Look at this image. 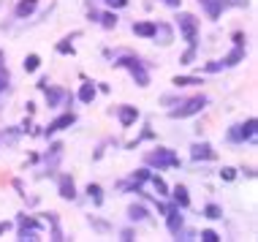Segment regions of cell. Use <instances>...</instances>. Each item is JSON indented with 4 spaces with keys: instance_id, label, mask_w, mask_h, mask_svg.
<instances>
[{
    "instance_id": "5",
    "label": "cell",
    "mask_w": 258,
    "mask_h": 242,
    "mask_svg": "<svg viewBox=\"0 0 258 242\" xmlns=\"http://www.w3.org/2000/svg\"><path fill=\"white\" fill-rule=\"evenodd\" d=\"M199 3L207 9L209 19H218V17H220V11L226 9V0H199Z\"/></svg>"
},
{
    "instance_id": "10",
    "label": "cell",
    "mask_w": 258,
    "mask_h": 242,
    "mask_svg": "<svg viewBox=\"0 0 258 242\" xmlns=\"http://www.w3.org/2000/svg\"><path fill=\"white\" fill-rule=\"evenodd\" d=\"M74 120H76L74 114H62V117H57L54 123H49V134H54V131H62V128H68V126H74Z\"/></svg>"
},
{
    "instance_id": "9",
    "label": "cell",
    "mask_w": 258,
    "mask_h": 242,
    "mask_svg": "<svg viewBox=\"0 0 258 242\" xmlns=\"http://www.w3.org/2000/svg\"><path fill=\"white\" fill-rule=\"evenodd\" d=\"M60 196L62 199H74L76 188H74V179L71 177H60Z\"/></svg>"
},
{
    "instance_id": "1",
    "label": "cell",
    "mask_w": 258,
    "mask_h": 242,
    "mask_svg": "<svg viewBox=\"0 0 258 242\" xmlns=\"http://www.w3.org/2000/svg\"><path fill=\"white\" fill-rule=\"evenodd\" d=\"M117 66H120V68H128V71L134 74V79H136V85H139V87H147V85H150L147 71H144V66L139 63L136 57H120V60H117Z\"/></svg>"
},
{
    "instance_id": "2",
    "label": "cell",
    "mask_w": 258,
    "mask_h": 242,
    "mask_svg": "<svg viewBox=\"0 0 258 242\" xmlns=\"http://www.w3.org/2000/svg\"><path fill=\"white\" fill-rule=\"evenodd\" d=\"M204 106H207V98H204V95H196V98H187L179 109H171V117H174V120H182V117L199 114Z\"/></svg>"
},
{
    "instance_id": "4",
    "label": "cell",
    "mask_w": 258,
    "mask_h": 242,
    "mask_svg": "<svg viewBox=\"0 0 258 242\" xmlns=\"http://www.w3.org/2000/svg\"><path fill=\"white\" fill-rule=\"evenodd\" d=\"M147 163L150 166H179V158L171 153V150H158V153H150L147 155Z\"/></svg>"
},
{
    "instance_id": "29",
    "label": "cell",
    "mask_w": 258,
    "mask_h": 242,
    "mask_svg": "<svg viewBox=\"0 0 258 242\" xmlns=\"http://www.w3.org/2000/svg\"><path fill=\"white\" fill-rule=\"evenodd\" d=\"M228 139H231V142H242V131H239V126H236L231 134H228Z\"/></svg>"
},
{
    "instance_id": "14",
    "label": "cell",
    "mask_w": 258,
    "mask_h": 242,
    "mask_svg": "<svg viewBox=\"0 0 258 242\" xmlns=\"http://www.w3.org/2000/svg\"><path fill=\"white\" fill-rule=\"evenodd\" d=\"M242 57H245V49H242V46H236V49H234L231 54H228L226 60H223V66H236Z\"/></svg>"
},
{
    "instance_id": "32",
    "label": "cell",
    "mask_w": 258,
    "mask_h": 242,
    "mask_svg": "<svg viewBox=\"0 0 258 242\" xmlns=\"http://www.w3.org/2000/svg\"><path fill=\"white\" fill-rule=\"evenodd\" d=\"M109 3H111V6H125L128 0H109Z\"/></svg>"
},
{
    "instance_id": "17",
    "label": "cell",
    "mask_w": 258,
    "mask_h": 242,
    "mask_svg": "<svg viewBox=\"0 0 258 242\" xmlns=\"http://www.w3.org/2000/svg\"><path fill=\"white\" fill-rule=\"evenodd\" d=\"M93 98H95V87H93V85H82V90H79V101L90 103Z\"/></svg>"
},
{
    "instance_id": "15",
    "label": "cell",
    "mask_w": 258,
    "mask_h": 242,
    "mask_svg": "<svg viewBox=\"0 0 258 242\" xmlns=\"http://www.w3.org/2000/svg\"><path fill=\"white\" fill-rule=\"evenodd\" d=\"M128 215L134 218V220H144V218H147V210H144L142 204H131L128 207Z\"/></svg>"
},
{
    "instance_id": "30",
    "label": "cell",
    "mask_w": 258,
    "mask_h": 242,
    "mask_svg": "<svg viewBox=\"0 0 258 242\" xmlns=\"http://www.w3.org/2000/svg\"><path fill=\"white\" fill-rule=\"evenodd\" d=\"M220 177H223V179H234V177H236V171H234V169H228V166H226V169L220 171Z\"/></svg>"
},
{
    "instance_id": "26",
    "label": "cell",
    "mask_w": 258,
    "mask_h": 242,
    "mask_svg": "<svg viewBox=\"0 0 258 242\" xmlns=\"http://www.w3.org/2000/svg\"><path fill=\"white\" fill-rule=\"evenodd\" d=\"M201 239H204V242H218L220 237H218V234H215L212 229H207V231H201Z\"/></svg>"
},
{
    "instance_id": "23",
    "label": "cell",
    "mask_w": 258,
    "mask_h": 242,
    "mask_svg": "<svg viewBox=\"0 0 258 242\" xmlns=\"http://www.w3.org/2000/svg\"><path fill=\"white\" fill-rule=\"evenodd\" d=\"M57 52H60V54H74L71 41H60V44H57Z\"/></svg>"
},
{
    "instance_id": "33",
    "label": "cell",
    "mask_w": 258,
    "mask_h": 242,
    "mask_svg": "<svg viewBox=\"0 0 258 242\" xmlns=\"http://www.w3.org/2000/svg\"><path fill=\"white\" fill-rule=\"evenodd\" d=\"M163 3H169V6H179V0H163Z\"/></svg>"
},
{
    "instance_id": "19",
    "label": "cell",
    "mask_w": 258,
    "mask_h": 242,
    "mask_svg": "<svg viewBox=\"0 0 258 242\" xmlns=\"http://www.w3.org/2000/svg\"><path fill=\"white\" fill-rule=\"evenodd\" d=\"M174 85H177V87H187V85H201V79H196V77H174Z\"/></svg>"
},
{
    "instance_id": "22",
    "label": "cell",
    "mask_w": 258,
    "mask_h": 242,
    "mask_svg": "<svg viewBox=\"0 0 258 242\" xmlns=\"http://www.w3.org/2000/svg\"><path fill=\"white\" fill-rule=\"evenodd\" d=\"M155 33H160V36H163V41H160V44H171V30L166 25H160V27H155Z\"/></svg>"
},
{
    "instance_id": "6",
    "label": "cell",
    "mask_w": 258,
    "mask_h": 242,
    "mask_svg": "<svg viewBox=\"0 0 258 242\" xmlns=\"http://www.w3.org/2000/svg\"><path fill=\"white\" fill-rule=\"evenodd\" d=\"M136 120H139V109L136 106H122L120 109V123L122 126H134Z\"/></svg>"
},
{
    "instance_id": "16",
    "label": "cell",
    "mask_w": 258,
    "mask_h": 242,
    "mask_svg": "<svg viewBox=\"0 0 258 242\" xmlns=\"http://www.w3.org/2000/svg\"><path fill=\"white\" fill-rule=\"evenodd\" d=\"M242 139H255V120H247L245 126H239Z\"/></svg>"
},
{
    "instance_id": "11",
    "label": "cell",
    "mask_w": 258,
    "mask_h": 242,
    "mask_svg": "<svg viewBox=\"0 0 258 242\" xmlns=\"http://www.w3.org/2000/svg\"><path fill=\"white\" fill-rule=\"evenodd\" d=\"M134 33H136V36L150 38V36H155V25H152V22H136L134 25Z\"/></svg>"
},
{
    "instance_id": "8",
    "label": "cell",
    "mask_w": 258,
    "mask_h": 242,
    "mask_svg": "<svg viewBox=\"0 0 258 242\" xmlns=\"http://www.w3.org/2000/svg\"><path fill=\"white\" fill-rule=\"evenodd\" d=\"M166 218H169V231L177 234L179 229H182V215H179L177 210H171V207H169V210H166Z\"/></svg>"
},
{
    "instance_id": "34",
    "label": "cell",
    "mask_w": 258,
    "mask_h": 242,
    "mask_svg": "<svg viewBox=\"0 0 258 242\" xmlns=\"http://www.w3.org/2000/svg\"><path fill=\"white\" fill-rule=\"evenodd\" d=\"M0 63H3V54H0Z\"/></svg>"
},
{
    "instance_id": "3",
    "label": "cell",
    "mask_w": 258,
    "mask_h": 242,
    "mask_svg": "<svg viewBox=\"0 0 258 242\" xmlns=\"http://www.w3.org/2000/svg\"><path fill=\"white\" fill-rule=\"evenodd\" d=\"M179 30H182V36H185L187 44L196 46V30H199V25H196V17H193V14H179Z\"/></svg>"
},
{
    "instance_id": "12",
    "label": "cell",
    "mask_w": 258,
    "mask_h": 242,
    "mask_svg": "<svg viewBox=\"0 0 258 242\" xmlns=\"http://www.w3.org/2000/svg\"><path fill=\"white\" fill-rule=\"evenodd\" d=\"M174 202H177V207H187V204H190V196H187L185 185H177V188H174Z\"/></svg>"
},
{
    "instance_id": "18",
    "label": "cell",
    "mask_w": 258,
    "mask_h": 242,
    "mask_svg": "<svg viewBox=\"0 0 258 242\" xmlns=\"http://www.w3.org/2000/svg\"><path fill=\"white\" fill-rule=\"evenodd\" d=\"M38 66H41V57H38V54H27V57H25V71H38Z\"/></svg>"
},
{
    "instance_id": "13",
    "label": "cell",
    "mask_w": 258,
    "mask_h": 242,
    "mask_svg": "<svg viewBox=\"0 0 258 242\" xmlns=\"http://www.w3.org/2000/svg\"><path fill=\"white\" fill-rule=\"evenodd\" d=\"M38 0H22V3L17 6V17H30L33 11H36Z\"/></svg>"
},
{
    "instance_id": "7",
    "label": "cell",
    "mask_w": 258,
    "mask_h": 242,
    "mask_svg": "<svg viewBox=\"0 0 258 242\" xmlns=\"http://www.w3.org/2000/svg\"><path fill=\"white\" fill-rule=\"evenodd\" d=\"M193 158H196V161H212L215 153H212L209 144H196V147H193Z\"/></svg>"
},
{
    "instance_id": "31",
    "label": "cell",
    "mask_w": 258,
    "mask_h": 242,
    "mask_svg": "<svg viewBox=\"0 0 258 242\" xmlns=\"http://www.w3.org/2000/svg\"><path fill=\"white\" fill-rule=\"evenodd\" d=\"M190 60H193V49H190V52H185V54H182V63H190Z\"/></svg>"
},
{
    "instance_id": "28",
    "label": "cell",
    "mask_w": 258,
    "mask_h": 242,
    "mask_svg": "<svg viewBox=\"0 0 258 242\" xmlns=\"http://www.w3.org/2000/svg\"><path fill=\"white\" fill-rule=\"evenodd\" d=\"M57 98H60V90H52V93H46V101H49V106H54V103H57Z\"/></svg>"
},
{
    "instance_id": "25",
    "label": "cell",
    "mask_w": 258,
    "mask_h": 242,
    "mask_svg": "<svg viewBox=\"0 0 258 242\" xmlns=\"http://www.w3.org/2000/svg\"><path fill=\"white\" fill-rule=\"evenodd\" d=\"M152 185H155V191L160 193V196H163V193L169 191V188H166V183H163V179H160V177H152Z\"/></svg>"
},
{
    "instance_id": "27",
    "label": "cell",
    "mask_w": 258,
    "mask_h": 242,
    "mask_svg": "<svg viewBox=\"0 0 258 242\" xmlns=\"http://www.w3.org/2000/svg\"><path fill=\"white\" fill-rule=\"evenodd\" d=\"M9 87V74L3 71V66H0V93H3V90Z\"/></svg>"
},
{
    "instance_id": "24",
    "label": "cell",
    "mask_w": 258,
    "mask_h": 242,
    "mask_svg": "<svg viewBox=\"0 0 258 242\" xmlns=\"http://www.w3.org/2000/svg\"><path fill=\"white\" fill-rule=\"evenodd\" d=\"M101 22H103V27H114L117 25V17H114V14H103Z\"/></svg>"
},
{
    "instance_id": "20",
    "label": "cell",
    "mask_w": 258,
    "mask_h": 242,
    "mask_svg": "<svg viewBox=\"0 0 258 242\" xmlns=\"http://www.w3.org/2000/svg\"><path fill=\"white\" fill-rule=\"evenodd\" d=\"M204 215H207V218H212V220H218V218H223V210H220L218 204H209L207 210H204Z\"/></svg>"
},
{
    "instance_id": "21",
    "label": "cell",
    "mask_w": 258,
    "mask_h": 242,
    "mask_svg": "<svg viewBox=\"0 0 258 242\" xmlns=\"http://www.w3.org/2000/svg\"><path fill=\"white\" fill-rule=\"evenodd\" d=\"M87 193H90V199H93L95 204H101V202H103V196H101V188H98V185H87Z\"/></svg>"
}]
</instances>
